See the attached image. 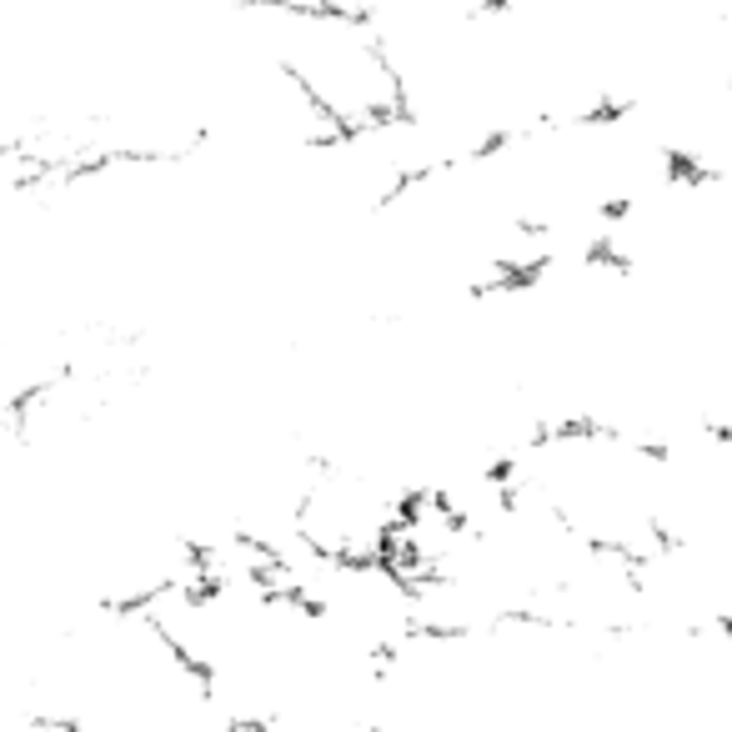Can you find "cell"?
<instances>
[{"mask_svg": "<svg viewBox=\"0 0 732 732\" xmlns=\"http://www.w3.org/2000/svg\"><path fill=\"white\" fill-rule=\"evenodd\" d=\"M251 36L291 76L331 136L377 131L402 111L387 46L352 5H272L256 0Z\"/></svg>", "mask_w": 732, "mask_h": 732, "instance_id": "6da1fadb", "label": "cell"}]
</instances>
